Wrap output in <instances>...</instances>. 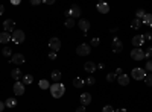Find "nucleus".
Instances as JSON below:
<instances>
[{
  "label": "nucleus",
  "mask_w": 152,
  "mask_h": 112,
  "mask_svg": "<svg viewBox=\"0 0 152 112\" xmlns=\"http://www.w3.org/2000/svg\"><path fill=\"white\" fill-rule=\"evenodd\" d=\"M50 94H52V97L53 98H61L62 95H64V92H66V88H64V85L62 83H53V85H50Z\"/></svg>",
  "instance_id": "obj_1"
},
{
  "label": "nucleus",
  "mask_w": 152,
  "mask_h": 112,
  "mask_svg": "<svg viewBox=\"0 0 152 112\" xmlns=\"http://www.w3.org/2000/svg\"><path fill=\"white\" fill-rule=\"evenodd\" d=\"M81 8L78 6V5H73L69 11H66V17L67 18H73V20H76V18H79L81 17Z\"/></svg>",
  "instance_id": "obj_2"
},
{
  "label": "nucleus",
  "mask_w": 152,
  "mask_h": 112,
  "mask_svg": "<svg viewBox=\"0 0 152 112\" xmlns=\"http://www.w3.org/2000/svg\"><path fill=\"white\" fill-rule=\"evenodd\" d=\"M131 58L134 61H143L145 59V50L140 47H137V48H132L131 50Z\"/></svg>",
  "instance_id": "obj_3"
},
{
  "label": "nucleus",
  "mask_w": 152,
  "mask_h": 112,
  "mask_svg": "<svg viewBox=\"0 0 152 112\" xmlns=\"http://www.w3.org/2000/svg\"><path fill=\"white\" fill-rule=\"evenodd\" d=\"M12 41H14L15 44H21L23 41H24V32L23 30H20V29H17V30H14V32H12Z\"/></svg>",
  "instance_id": "obj_4"
},
{
  "label": "nucleus",
  "mask_w": 152,
  "mask_h": 112,
  "mask_svg": "<svg viewBox=\"0 0 152 112\" xmlns=\"http://www.w3.org/2000/svg\"><path fill=\"white\" fill-rule=\"evenodd\" d=\"M131 76H132V79H135V80H145L146 73H145L143 68H134V70L131 71Z\"/></svg>",
  "instance_id": "obj_5"
},
{
  "label": "nucleus",
  "mask_w": 152,
  "mask_h": 112,
  "mask_svg": "<svg viewBox=\"0 0 152 112\" xmlns=\"http://www.w3.org/2000/svg\"><path fill=\"white\" fill-rule=\"evenodd\" d=\"M122 50H123V43L120 41V38L114 36L113 38V52L114 53H120Z\"/></svg>",
  "instance_id": "obj_6"
},
{
  "label": "nucleus",
  "mask_w": 152,
  "mask_h": 112,
  "mask_svg": "<svg viewBox=\"0 0 152 112\" xmlns=\"http://www.w3.org/2000/svg\"><path fill=\"white\" fill-rule=\"evenodd\" d=\"M90 52H91V48H90L88 44H81L78 48H76V53H78L79 56H87V55H90Z\"/></svg>",
  "instance_id": "obj_7"
},
{
  "label": "nucleus",
  "mask_w": 152,
  "mask_h": 112,
  "mask_svg": "<svg viewBox=\"0 0 152 112\" xmlns=\"http://www.w3.org/2000/svg\"><path fill=\"white\" fill-rule=\"evenodd\" d=\"M3 29H5V32H14L15 30V21L14 20H11V18H8V20H5L3 21Z\"/></svg>",
  "instance_id": "obj_8"
},
{
  "label": "nucleus",
  "mask_w": 152,
  "mask_h": 112,
  "mask_svg": "<svg viewBox=\"0 0 152 112\" xmlns=\"http://www.w3.org/2000/svg\"><path fill=\"white\" fill-rule=\"evenodd\" d=\"M49 47L52 48V52L56 53L59 48H61V40H59V38H52V40L49 41Z\"/></svg>",
  "instance_id": "obj_9"
},
{
  "label": "nucleus",
  "mask_w": 152,
  "mask_h": 112,
  "mask_svg": "<svg viewBox=\"0 0 152 112\" xmlns=\"http://www.w3.org/2000/svg\"><path fill=\"white\" fill-rule=\"evenodd\" d=\"M11 62H12V64H15V65H21L24 62V56L21 53H15V55H12Z\"/></svg>",
  "instance_id": "obj_10"
},
{
  "label": "nucleus",
  "mask_w": 152,
  "mask_h": 112,
  "mask_svg": "<svg viewBox=\"0 0 152 112\" xmlns=\"http://www.w3.org/2000/svg\"><path fill=\"white\" fill-rule=\"evenodd\" d=\"M14 94L15 95H23L24 94V85L21 83V82H15V85H14Z\"/></svg>",
  "instance_id": "obj_11"
},
{
  "label": "nucleus",
  "mask_w": 152,
  "mask_h": 112,
  "mask_svg": "<svg viewBox=\"0 0 152 112\" xmlns=\"http://www.w3.org/2000/svg\"><path fill=\"white\" fill-rule=\"evenodd\" d=\"M132 46L137 48V47H140V46H143V43H145V38H143V35H137V36H132Z\"/></svg>",
  "instance_id": "obj_12"
},
{
  "label": "nucleus",
  "mask_w": 152,
  "mask_h": 112,
  "mask_svg": "<svg viewBox=\"0 0 152 112\" xmlns=\"http://www.w3.org/2000/svg\"><path fill=\"white\" fill-rule=\"evenodd\" d=\"M97 11L100 12V14H108L110 12V5L107 2H100V3H97Z\"/></svg>",
  "instance_id": "obj_13"
},
{
  "label": "nucleus",
  "mask_w": 152,
  "mask_h": 112,
  "mask_svg": "<svg viewBox=\"0 0 152 112\" xmlns=\"http://www.w3.org/2000/svg\"><path fill=\"white\" fill-rule=\"evenodd\" d=\"M91 103V95L88 94V92H84L82 95H81V105L82 106H88Z\"/></svg>",
  "instance_id": "obj_14"
},
{
  "label": "nucleus",
  "mask_w": 152,
  "mask_h": 112,
  "mask_svg": "<svg viewBox=\"0 0 152 112\" xmlns=\"http://www.w3.org/2000/svg\"><path fill=\"white\" fill-rule=\"evenodd\" d=\"M78 26H79V29L82 30V32H88V29H90V21L88 20H79V23H78Z\"/></svg>",
  "instance_id": "obj_15"
},
{
  "label": "nucleus",
  "mask_w": 152,
  "mask_h": 112,
  "mask_svg": "<svg viewBox=\"0 0 152 112\" xmlns=\"http://www.w3.org/2000/svg\"><path fill=\"white\" fill-rule=\"evenodd\" d=\"M117 82H119V85H123V86L129 85V76H126V74H120V76H117Z\"/></svg>",
  "instance_id": "obj_16"
},
{
  "label": "nucleus",
  "mask_w": 152,
  "mask_h": 112,
  "mask_svg": "<svg viewBox=\"0 0 152 112\" xmlns=\"http://www.w3.org/2000/svg\"><path fill=\"white\" fill-rule=\"evenodd\" d=\"M84 68H85V71H87V73H94V70L97 68V65L94 64V62H91V61H88V62H85V65H84Z\"/></svg>",
  "instance_id": "obj_17"
},
{
  "label": "nucleus",
  "mask_w": 152,
  "mask_h": 112,
  "mask_svg": "<svg viewBox=\"0 0 152 112\" xmlns=\"http://www.w3.org/2000/svg\"><path fill=\"white\" fill-rule=\"evenodd\" d=\"M11 38H12V36H11L8 32H2V33H0V43H2V44L9 43V41H11Z\"/></svg>",
  "instance_id": "obj_18"
},
{
  "label": "nucleus",
  "mask_w": 152,
  "mask_h": 112,
  "mask_svg": "<svg viewBox=\"0 0 152 112\" xmlns=\"http://www.w3.org/2000/svg\"><path fill=\"white\" fill-rule=\"evenodd\" d=\"M50 76H52V80H55L56 83L61 80V76H62V74H61V71L59 70H53L52 73H50Z\"/></svg>",
  "instance_id": "obj_19"
},
{
  "label": "nucleus",
  "mask_w": 152,
  "mask_h": 112,
  "mask_svg": "<svg viewBox=\"0 0 152 112\" xmlns=\"http://www.w3.org/2000/svg\"><path fill=\"white\" fill-rule=\"evenodd\" d=\"M5 106H6V108H15V106H17V100H15L14 97H9L8 100L5 102Z\"/></svg>",
  "instance_id": "obj_20"
},
{
  "label": "nucleus",
  "mask_w": 152,
  "mask_h": 112,
  "mask_svg": "<svg viewBox=\"0 0 152 112\" xmlns=\"http://www.w3.org/2000/svg\"><path fill=\"white\" fill-rule=\"evenodd\" d=\"M11 77H12V79H15V80H18V79L21 77V70H20V68L12 70V71H11Z\"/></svg>",
  "instance_id": "obj_21"
},
{
  "label": "nucleus",
  "mask_w": 152,
  "mask_h": 112,
  "mask_svg": "<svg viewBox=\"0 0 152 112\" xmlns=\"http://www.w3.org/2000/svg\"><path fill=\"white\" fill-rule=\"evenodd\" d=\"M84 85H85V82H84V79H81V77H76V79L73 80V86H75V88H82Z\"/></svg>",
  "instance_id": "obj_22"
},
{
  "label": "nucleus",
  "mask_w": 152,
  "mask_h": 112,
  "mask_svg": "<svg viewBox=\"0 0 152 112\" xmlns=\"http://www.w3.org/2000/svg\"><path fill=\"white\" fill-rule=\"evenodd\" d=\"M32 82H34V76H31V74H24V76H23V80H21L23 85H29Z\"/></svg>",
  "instance_id": "obj_23"
},
{
  "label": "nucleus",
  "mask_w": 152,
  "mask_h": 112,
  "mask_svg": "<svg viewBox=\"0 0 152 112\" xmlns=\"http://www.w3.org/2000/svg\"><path fill=\"white\" fill-rule=\"evenodd\" d=\"M38 85H40L41 90H49V88H50V83H49V80H46V79H41Z\"/></svg>",
  "instance_id": "obj_24"
},
{
  "label": "nucleus",
  "mask_w": 152,
  "mask_h": 112,
  "mask_svg": "<svg viewBox=\"0 0 152 112\" xmlns=\"http://www.w3.org/2000/svg\"><path fill=\"white\" fill-rule=\"evenodd\" d=\"M143 23L148 24L149 27H152V14H146L145 18H143Z\"/></svg>",
  "instance_id": "obj_25"
},
{
  "label": "nucleus",
  "mask_w": 152,
  "mask_h": 112,
  "mask_svg": "<svg viewBox=\"0 0 152 112\" xmlns=\"http://www.w3.org/2000/svg\"><path fill=\"white\" fill-rule=\"evenodd\" d=\"M142 26V20H138V18H134L132 21H131V27L132 29H138Z\"/></svg>",
  "instance_id": "obj_26"
},
{
  "label": "nucleus",
  "mask_w": 152,
  "mask_h": 112,
  "mask_svg": "<svg viewBox=\"0 0 152 112\" xmlns=\"http://www.w3.org/2000/svg\"><path fill=\"white\" fill-rule=\"evenodd\" d=\"M145 15H146L145 9H137V12H135V18H138V20H143V18H145Z\"/></svg>",
  "instance_id": "obj_27"
},
{
  "label": "nucleus",
  "mask_w": 152,
  "mask_h": 112,
  "mask_svg": "<svg viewBox=\"0 0 152 112\" xmlns=\"http://www.w3.org/2000/svg\"><path fill=\"white\" fill-rule=\"evenodd\" d=\"M64 24H66V27H67V29H72L75 24H76V20H73V18H67Z\"/></svg>",
  "instance_id": "obj_28"
},
{
  "label": "nucleus",
  "mask_w": 152,
  "mask_h": 112,
  "mask_svg": "<svg viewBox=\"0 0 152 112\" xmlns=\"http://www.w3.org/2000/svg\"><path fill=\"white\" fill-rule=\"evenodd\" d=\"M84 82H85V85L91 86V85H94V83H96V79H94L93 76H88L87 79H84Z\"/></svg>",
  "instance_id": "obj_29"
},
{
  "label": "nucleus",
  "mask_w": 152,
  "mask_h": 112,
  "mask_svg": "<svg viewBox=\"0 0 152 112\" xmlns=\"http://www.w3.org/2000/svg\"><path fill=\"white\" fill-rule=\"evenodd\" d=\"M2 53H3V56H6V58L12 56V50H11V47H5L3 50H2Z\"/></svg>",
  "instance_id": "obj_30"
},
{
  "label": "nucleus",
  "mask_w": 152,
  "mask_h": 112,
  "mask_svg": "<svg viewBox=\"0 0 152 112\" xmlns=\"http://www.w3.org/2000/svg\"><path fill=\"white\" fill-rule=\"evenodd\" d=\"M107 80L108 82H114V80H116V74H114V73H108L107 74Z\"/></svg>",
  "instance_id": "obj_31"
},
{
  "label": "nucleus",
  "mask_w": 152,
  "mask_h": 112,
  "mask_svg": "<svg viewBox=\"0 0 152 112\" xmlns=\"http://www.w3.org/2000/svg\"><path fill=\"white\" fill-rule=\"evenodd\" d=\"M145 82H146V85L152 86V74H146V77H145Z\"/></svg>",
  "instance_id": "obj_32"
},
{
  "label": "nucleus",
  "mask_w": 152,
  "mask_h": 112,
  "mask_svg": "<svg viewBox=\"0 0 152 112\" xmlns=\"http://www.w3.org/2000/svg\"><path fill=\"white\" fill-rule=\"evenodd\" d=\"M99 44H100V40H99V38H93V40H91V43H90V46H91V47H97Z\"/></svg>",
  "instance_id": "obj_33"
},
{
  "label": "nucleus",
  "mask_w": 152,
  "mask_h": 112,
  "mask_svg": "<svg viewBox=\"0 0 152 112\" xmlns=\"http://www.w3.org/2000/svg\"><path fill=\"white\" fill-rule=\"evenodd\" d=\"M145 58H152V47H149V48H146L145 50Z\"/></svg>",
  "instance_id": "obj_34"
},
{
  "label": "nucleus",
  "mask_w": 152,
  "mask_h": 112,
  "mask_svg": "<svg viewBox=\"0 0 152 112\" xmlns=\"http://www.w3.org/2000/svg\"><path fill=\"white\" fill-rule=\"evenodd\" d=\"M116 109H114L113 106H110V105H107V106H104V109H102V112H114Z\"/></svg>",
  "instance_id": "obj_35"
},
{
  "label": "nucleus",
  "mask_w": 152,
  "mask_h": 112,
  "mask_svg": "<svg viewBox=\"0 0 152 112\" xmlns=\"http://www.w3.org/2000/svg\"><path fill=\"white\" fill-rule=\"evenodd\" d=\"M146 70L152 73V61H148V62H146Z\"/></svg>",
  "instance_id": "obj_36"
},
{
  "label": "nucleus",
  "mask_w": 152,
  "mask_h": 112,
  "mask_svg": "<svg viewBox=\"0 0 152 112\" xmlns=\"http://www.w3.org/2000/svg\"><path fill=\"white\" fill-rule=\"evenodd\" d=\"M143 38H145V41H151V40H152V35H151V33H145Z\"/></svg>",
  "instance_id": "obj_37"
},
{
  "label": "nucleus",
  "mask_w": 152,
  "mask_h": 112,
  "mask_svg": "<svg viewBox=\"0 0 152 112\" xmlns=\"http://www.w3.org/2000/svg\"><path fill=\"white\" fill-rule=\"evenodd\" d=\"M49 58H50V59H56V53H55V52H50V53H49Z\"/></svg>",
  "instance_id": "obj_38"
},
{
  "label": "nucleus",
  "mask_w": 152,
  "mask_h": 112,
  "mask_svg": "<svg viewBox=\"0 0 152 112\" xmlns=\"http://www.w3.org/2000/svg\"><path fill=\"white\" fill-rule=\"evenodd\" d=\"M76 112H85V106H79L78 109H76Z\"/></svg>",
  "instance_id": "obj_39"
},
{
  "label": "nucleus",
  "mask_w": 152,
  "mask_h": 112,
  "mask_svg": "<svg viewBox=\"0 0 152 112\" xmlns=\"http://www.w3.org/2000/svg\"><path fill=\"white\" fill-rule=\"evenodd\" d=\"M120 74H123V71H122V68H117L116 70V76H120Z\"/></svg>",
  "instance_id": "obj_40"
},
{
  "label": "nucleus",
  "mask_w": 152,
  "mask_h": 112,
  "mask_svg": "<svg viewBox=\"0 0 152 112\" xmlns=\"http://www.w3.org/2000/svg\"><path fill=\"white\" fill-rule=\"evenodd\" d=\"M34 6H37V5H40V0H32V2H31Z\"/></svg>",
  "instance_id": "obj_41"
},
{
  "label": "nucleus",
  "mask_w": 152,
  "mask_h": 112,
  "mask_svg": "<svg viewBox=\"0 0 152 112\" xmlns=\"http://www.w3.org/2000/svg\"><path fill=\"white\" fill-rule=\"evenodd\" d=\"M5 108H6V106H5V103H3V102H0V112H2Z\"/></svg>",
  "instance_id": "obj_42"
},
{
  "label": "nucleus",
  "mask_w": 152,
  "mask_h": 112,
  "mask_svg": "<svg viewBox=\"0 0 152 112\" xmlns=\"http://www.w3.org/2000/svg\"><path fill=\"white\" fill-rule=\"evenodd\" d=\"M12 5H20V0H11Z\"/></svg>",
  "instance_id": "obj_43"
},
{
  "label": "nucleus",
  "mask_w": 152,
  "mask_h": 112,
  "mask_svg": "<svg viewBox=\"0 0 152 112\" xmlns=\"http://www.w3.org/2000/svg\"><path fill=\"white\" fill-rule=\"evenodd\" d=\"M53 2H55V0H46L44 3H46V5H53Z\"/></svg>",
  "instance_id": "obj_44"
},
{
  "label": "nucleus",
  "mask_w": 152,
  "mask_h": 112,
  "mask_svg": "<svg viewBox=\"0 0 152 112\" xmlns=\"http://www.w3.org/2000/svg\"><path fill=\"white\" fill-rule=\"evenodd\" d=\"M3 12H5V6H3V5H0V15H2Z\"/></svg>",
  "instance_id": "obj_45"
},
{
  "label": "nucleus",
  "mask_w": 152,
  "mask_h": 112,
  "mask_svg": "<svg viewBox=\"0 0 152 112\" xmlns=\"http://www.w3.org/2000/svg\"><path fill=\"white\" fill-rule=\"evenodd\" d=\"M114 112H126V109H125V108H120V109H117V111H114Z\"/></svg>",
  "instance_id": "obj_46"
},
{
  "label": "nucleus",
  "mask_w": 152,
  "mask_h": 112,
  "mask_svg": "<svg viewBox=\"0 0 152 112\" xmlns=\"http://www.w3.org/2000/svg\"><path fill=\"white\" fill-rule=\"evenodd\" d=\"M97 68H99V70H104V68H105V65H104V64H99V65H97Z\"/></svg>",
  "instance_id": "obj_47"
}]
</instances>
